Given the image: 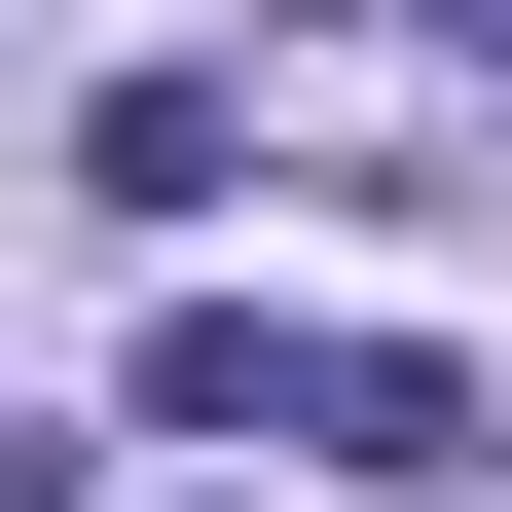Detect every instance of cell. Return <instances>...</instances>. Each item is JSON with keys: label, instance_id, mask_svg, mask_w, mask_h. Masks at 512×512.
<instances>
[{"label": "cell", "instance_id": "cell-1", "mask_svg": "<svg viewBox=\"0 0 512 512\" xmlns=\"http://www.w3.org/2000/svg\"><path fill=\"white\" fill-rule=\"evenodd\" d=\"M330 476L439 512V476H512V439H476V366H439V330H330Z\"/></svg>", "mask_w": 512, "mask_h": 512}, {"label": "cell", "instance_id": "cell-2", "mask_svg": "<svg viewBox=\"0 0 512 512\" xmlns=\"http://www.w3.org/2000/svg\"><path fill=\"white\" fill-rule=\"evenodd\" d=\"M74 183H110V220H220V183H256V110H220V74H110V110H74Z\"/></svg>", "mask_w": 512, "mask_h": 512}, {"label": "cell", "instance_id": "cell-3", "mask_svg": "<svg viewBox=\"0 0 512 512\" xmlns=\"http://www.w3.org/2000/svg\"><path fill=\"white\" fill-rule=\"evenodd\" d=\"M147 439H330V366L256 330V293H183V330H147Z\"/></svg>", "mask_w": 512, "mask_h": 512}, {"label": "cell", "instance_id": "cell-4", "mask_svg": "<svg viewBox=\"0 0 512 512\" xmlns=\"http://www.w3.org/2000/svg\"><path fill=\"white\" fill-rule=\"evenodd\" d=\"M0 512H37V403H0Z\"/></svg>", "mask_w": 512, "mask_h": 512}, {"label": "cell", "instance_id": "cell-5", "mask_svg": "<svg viewBox=\"0 0 512 512\" xmlns=\"http://www.w3.org/2000/svg\"><path fill=\"white\" fill-rule=\"evenodd\" d=\"M439 37H476V74H512V0H439Z\"/></svg>", "mask_w": 512, "mask_h": 512}]
</instances>
